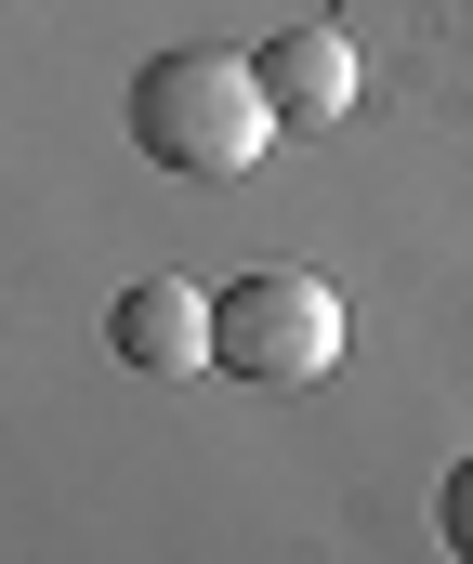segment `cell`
<instances>
[{"instance_id": "277c9868", "label": "cell", "mask_w": 473, "mask_h": 564, "mask_svg": "<svg viewBox=\"0 0 473 564\" xmlns=\"http://www.w3.org/2000/svg\"><path fill=\"white\" fill-rule=\"evenodd\" d=\"M250 66H264V93H277L290 132H329V119L355 106V40H342V26H290V40H264Z\"/></svg>"}, {"instance_id": "5b68a950", "label": "cell", "mask_w": 473, "mask_h": 564, "mask_svg": "<svg viewBox=\"0 0 473 564\" xmlns=\"http://www.w3.org/2000/svg\"><path fill=\"white\" fill-rule=\"evenodd\" d=\"M434 525H448V552L473 564V459H448V499H434Z\"/></svg>"}, {"instance_id": "6da1fadb", "label": "cell", "mask_w": 473, "mask_h": 564, "mask_svg": "<svg viewBox=\"0 0 473 564\" xmlns=\"http://www.w3.org/2000/svg\"><path fill=\"white\" fill-rule=\"evenodd\" d=\"M277 132H290V119H277L264 66H237V53H158L146 79H132V144H146L158 171H184V184L264 171Z\"/></svg>"}, {"instance_id": "7a4b0ae2", "label": "cell", "mask_w": 473, "mask_h": 564, "mask_svg": "<svg viewBox=\"0 0 473 564\" xmlns=\"http://www.w3.org/2000/svg\"><path fill=\"white\" fill-rule=\"evenodd\" d=\"M211 368H237V381H329L342 368V289L315 276H237L211 289Z\"/></svg>"}, {"instance_id": "3957f363", "label": "cell", "mask_w": 473, "mask_h": 564, "mask_svg": "<svg viewBox=\"0 0 473 564\" xmlns=\"http://www.w3.org/2000/svg\"><path fill=\"white\" fill-rule=\"evenodd\" d=\"M106 355H119V368H146V381L211 368V289H184V276H132V289H119V315H106Z\"/></svg>"}]
</instances>
